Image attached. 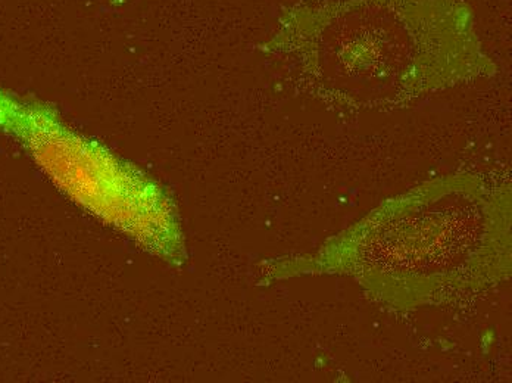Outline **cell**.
<instances>
[{
	"mask_svg": "<svg viewBox=\"0 0 512 383\" xmlns=\"http://www.w3.org/2000/svg\"><path fill=\"white\" fill-rule=\"evenodd\" d=\"M0 130L87 210L149 249L167 247L171 221L161 192L136 168L65 126L51 108L0 92Z\"/></svg>",
	"mask_w": 512,
	"mask_h": 383,
	"instance_id": "1",
	"label": "cell"
}]
</instances>
